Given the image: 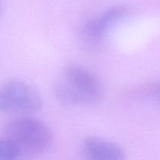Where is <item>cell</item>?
Instances as JSON below:
<instances>
[{
	"mask_svg": "<svg viewBox=\"0 0 160 160\" xmlns=\"http://www.w3.org/2000/svg\"><path fill=\"white\" fill-rule=\"evenodd\" d=\"M58 101L69 106H88L100 103L104 97V88L90 70L76 63L66 66L54 84Z\"/></svg>",
	"mask_w": 160,
	"mask_h": 160,
	"instance_id": "1",
	"label": "cell"
},
{
	"mask_svg": "<svg viewBox=\"0 0 160 160\" xmlns=\"http://www.w3.org/2000/svg\"><path fill=\"white\" fill-rule=\"evenodd\" d=\"M135 93L141 98L160 103V81L142 84L136 88Z\"/></svg>",
	"mask_w": 160,
	"mask_h": 160,
	"instance_id": "7",
	"label": "cell"
},
{
	"mask_svg": "<svg viewBox=\"0 0 160 160\" xmlns=\"http://www.w3.org/2000/svg\"><path fill=\"white\" fill-rule=\"evenodd\" d=\"M0 12H1V3H0Z\"/></svg>",
	"mask_w": 160,
	"mask_h": 160,
	"instance_id": "8",
	"label": "cell"
},
{
	"mask_svg": "<svg viewBox=\"0 0 160 160\" xmlns=\"http://www.w3.org/2000/svg\"><path fill=\"white\" fill-rule=\"evenodd\" d=\"M83 153L86 159L93 160H122L126 153L122 146L96 136H88L82 144Z\"/></svg>",
	"mask_w": 160,
	"mask_h": 160,
	"instance_id": "5",
	"label": "cell"
},
{
	"mask_svg": "<svg viewBox=\"0 0 160 160\" xmlns=\"http://www.w3.org/2000/svg\"><path fill=\"white\" fill-rule=\"evenodd\" d=\"M5 137L14 142L24 154H42L52 146L53 136L44 122L28 115L11 120L6 127Z\"/></svg>",
	"mask_w": 160,
	"mask_h": 160,
	"instance_id": "2",
	"label": "cell"
},
{
	"mask_svg": "<svg viewBox=\"0 0 160 160\" xmlns=\"http://www.w3.org/2000/svg\"><path fill=\"white\" fill-rule=\"evenodd\" d=\"M23 156L21 150L8 138H0V160H15Z\"/></svg>",
	"mask_w": 160,
	"mask_h": 160,
	"instance_id": "6",
	"label": "cell"
},
{
	"mask_svg": "<svg viewBox=\"0 0 160 160\" xmlns=\"http://www.w3.org/2000/svg\"><path fill=\"white\" fill-rule=\"evenodd\" d=\"M42 105L40 93L24 81L10 80L0 84V112L29 115L40 110Z\"/></svg>",
	"mask_w": 160,
	"mask_h": 160,
	"instance_id": "3",
	"label": "cell"
},
{
	"mask_svg": "<svg viewBox=\"0 0 160 160\" xmlns=\"http://www.w3.org/2000/svg\"><path fill=\"white\" fill-rule=\"evenodd\" d=\"M128 13V8L124 6H114L107 9L83 25L81 30L83 41L91 46L100 45L110 31Z\"/></svg>",
	"mask_w": 160,
	"mask_h": 160,
	"instance_id": "4",
	"label": "cell"
}]
</instances>
